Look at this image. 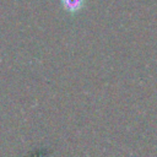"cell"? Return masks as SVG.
<instances>
[{
	"mask_svg": "<svg viewBox=\"0 0 157 157\" xmlns=\"http://www.w3.org/2000/svg\"><path fill=\"white\" fill-rule=\"evenodd\" d=\"M63 2H64V7L70 12H75L80 10L82 5V0H63Z\"/></svg>",
	"mask_w": 157,
	"mask_h": 157,
	"instance_id": "1",
	"label": "cell"
}]
</instances>
